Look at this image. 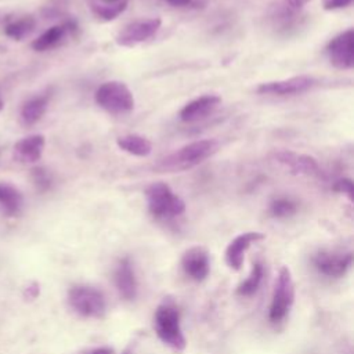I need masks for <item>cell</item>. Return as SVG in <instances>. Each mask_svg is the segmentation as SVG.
<instances>
[{"mask_svg": "<svg viewBox=\"0 0 354 354\" xmlns=\"http://www.w3.org/2000/svg\"><path fill=\"white\" fill-rule=\"evenodd\" d=\"M285 1H286V4H288L290 8L299 10V8H301L303 6H306L310 0H285Z\"/></svg>", "mask_w": 354, "mask_h": 354, "instance_id": "f546056e", "label": "cell"}, {"mask_svg": "<svg viewBox=\"0 0 354 354\" xmlns=\"http://www.w3.org/2000/svg\"><path fill=\"white\" fill-rule=\"evenodd\" d=\"M148 210L158 218H171L185 212L184 201L163 181L152 183L145 189Z\"/></svg>", "mask_w": 354, "mask_h": 354, "instance_id": "3957f363", "label": "cell"}, {"mask_svg": "<svg viewBox=\"0 0 354 354\" xmlns=\"http://www.w3.org/2000/svg\"><path fill=\"white\" fill-rule=\"evenodd\" d=\"M116 144L122 151H124L133 156H138V158H147L152 152L151 141L140 134L120 136V137H118Z\"/></svg>", "mask_w": 354, "mask_h": 354, "instance_id": "ffe728a7", "label": "cell"}, {"mask_svg": "<svg viewBox=\"0 0 354 354\" xmlns=\"http://www.w3.org/2000/svg\"><path fill=\"white\" fill-rule=\"evenodd\" d=\"M37 295H39V285L36 283V282H32V283H29L26 288H25V290H24V297L28 300H33V299H36L37 297Z\"/></svg>", "mask_w": 354, "mask_h": 354, "instance_id": "83f0119b", "label": "cell"}, {"mask_svg": "<svg viewBox=\"0 0 354 354\" xmlns=\"http://www.w3.org/2000/svg\"><path fill=\"white\" fill-rule=\"evenodd\" d=\"M1 108H3V101L0 100V111H1Z\"/></svg>", "mask_w": 354, "mask_h": 354, "instance_id": "836d02e7", "label": "cell"}, {"mask_svg": "<svg viewBox=\"0 0 354 354\" xmlns=\"http://www.w3.org/2000/svg\"><path fill=\"white\" fill-rule=\"evenodd\" d=\"M44 145L43 134L26 136L14 144V158L22 163H35L41 158Z\"/></svg>", "mask_w": 354, "mask_h": 354, "instance_id": "2e32d148", "label": "cell"}, {"mask_svg": "<svg viewBox=\"0 0 354 354\" xmlns=\"http://www.w3.org/2000/svg\"><path fill=\"white\" fill-rule=\"evenodd\" d=\"M162 26L160 18H147L130 22L115 37V41L120 47H136L140 43L147 41L158 33Z\"/></svg>", "mask_w": 354, "mask_h": 354, "instance_id": "ba28073f", "label": "cell"}, {"mask_svg": "<svg viewBox=\"0 0 354 354\" xmlns=\"http://www.w3.org/2000/svg\"><path fill=\"white\" fill-rule=\"evenodd\" d=\"M35 28L36 19L32 15H25L7 24L4 28V33L12 40H24L35 30Z\"/></svg>", "mask_w": 354, "mask_h": 354, "instance_id": "44dd1931", "label": "cell"}, {"mask_svg": "<svg viewBox=\"0 0 354 354\" xmlns=\"http://www.w3.org/2000/svg\"><path fill=\"white\" fill-rule=\"evenodd\" d=\"M297 212V205L289 198H277L270 203V214L275 218H286Z\"/></svg>", "mask_w": 354, "mask_h": 354, "instance_id": "cb8c5ba5", "label": "cell"}, {"mask_svg": "<svg viewBox=\"0 0 354 354\" xmlns=\"http://www.w3.org/2000/svg\"><path fill=\"white\" fill-rule=\"evenodd\" d=\"M184 272L194 281H203L210 272L209 253L203 246H192L187 249L181 257Z\"/></svg>", "mask_w": 354, "mask_h": 354, "instance_id": "7c38bea8", "label": "cell"}, {"mask_svg": "<svg viewBox=\"0 0 354 354\" xmlns=\"http://www.w3.org/2000/svg\"><path fill=\"white\" fill-rule=\"evenodd\" d=\"M30 178L35 184V187L37 188V191L40 192H46L51 188L53 185V178H51V174L50 171L43 167V166H37V167H33L30 170Z\"/></svg>", "mask_w": 354, "mask_h": 354, "instance_id": "d4e9b609", "label": "cell"}, {"mask_svg": "<svg viewBox=\"0 0 354 354\" xmlns=\"http://www.w3.org/2000/svg\"><path fill=\"white\" fill-rule=\"evenodd\" d=\"M332 189H333L335 192H337V194L346 195L350 201H353V198H354V195H353L354 191H353V181H351V178L343 177V178L336 180V181L333 183V185H332Z\"/></svg>", "mask_w": 354, "mask_h": 354, "instance_id": "484cf974", "label": "cell"}, {"mask_svg": "<svg viewBox=\"0 0 354 354\" xmlns=\"http://www.w3.org/2000/svg\"><path fill=\"white\" fill-rule=\"evenodd\" d=\"M317 84V80L313 76L299 75L292 76L282 80H272L260 83L256 87L259 94H268V95H295L301 94L311 90Z\"/></svg>", "mask_w": 354, "mask_h": 354, "instance_id": "9c48e42d", "label": "cell"}, {"mask_svg": "<svg viewBox=\"0 0 354 354\" xmlns=\"http://www.w3.org/2000/svg\"><path fill=\"white\" fill-rule=\"evenodd\" d=\"M293 301H295V282H293L290 270L286 266H283L279 268L275 279L270 310H268L270 321L271 322L282 321L289 314L293 306Z\"/></svg>", "mask_w": 354, "mask_h": 354, "instance_id": "8992f818", "label": "cell"}, {"mask_svg": "<svg viewBox=\"0 0 354 354\" xmlns=\"http://www.w3.org/2000/svg\"><path fill=\"white\" fill-rule=\"evenodd\" d=\"M95 104L111 115H123L134 109V95L129 86L119 80L102 83L94 93Z\"/></svg>", "mask_w": 354, "mask_h": 354, "instance_id": "277c9868", "label": "cell"}, {"mask_svg": "<svg viewBox=\"0 0 354 354\" xmlns=\"http://www.w3.org/2000/svg\"><path fill=\"white\" fill-rule=\"evenodd\" d=\"M266 236L257 231H248L235 236L225 249V263L230 268L238 271L241 270L245 259L246 250L256 242L263 241Z\"/></svg>", "mask_w": 354, "mask_h": 354, "instance_id": "4fadbf2b", "label": "cell"}, {"mask_svg": "<svg viewBox=\"0 0 354 354\" xmlns=\"http://www.w3.org/2000/svg\"><path fill=\"white\" fill-rule=\"evenodd\" d=\"M94 1H100V3H111V4H115V3H124L127 0H94Z\"/></svg>", "mask_w": 354, "mask_h": 354, "instance_id": "1f68e13d", "label": "cell"}, {"mask_svg": "<svg viewBox=\"0 0 354 354\" xmlns=\"http://www.w3.org/2000/svg\"><path fill=\"white\" fill-rule=\"evenodd\" d=\"M127 8V1L124 3H100V1H90V10L91 12L101 21H113L116 19L122 12H124Z\"/></svg>", "mask_w": 354, "mask_h": 354, "instance_id": "603a6c76", "label": "cell"}, {"mask_svg": "<svg viewBox=\"0 0 354 354\" xmlns=\"http://www.w3.org/2000/svg\"><path fill=\"white\" fill-rule=\"evenodd\" d=\"M221 104V97L216 94H205L187 102L178 112L183 122L192 123L209 116Z\"/></svg>", "mask_w": 354, "mask_h": 354, "instance_id": "5bb4252c", "label": "cell"}, {"mask_svg": "<svg viewBox=\"0 0 354 354\" xmlns=\"http://www.w3.org/2000/svg\"><path fill=\"white\" fill-rule=\"evenodd\" d=\"M353 3V0H322V7L326 11H335L348 7Z\"/></svg>", "mask_w": 354, "mask_h": 354, "instance_id": "4316f807", "label": "cell"}, {"mask_svg": "<svg viewBox=\"0 0 354 354\" xmlns=\"http://www.w3.org/2000/svg\"><path fill=\"white\" fill-rule=\"evenodd\" d=\"M76 29H77V26L73 21H68L61 25L50 26L39 37H36L30 46L35 51H47L50 48L57 47L68 33H73Z\"/></svg>", "mask_w": 354, "mask_h": 354, "instance_id": "e0dca14e", "label": "cell"}, {"mask_svg": "<svg viewBox=\"0 0 354 354\" xmlns=\"http://www.w3.org/2000/svg\"><path fill=\"white\" fill-rule=\"evenodd\" d=\"M218 148H220V142L214 138L191 141L183 145L181 148L176 149L174 152L169 153L167 156L162 158L158 162L156 169L165 173L184 171L212 158L218 151Z\"/></svg>", "mask_w": 354, "mask_h": 354, "instance_id": "6da1fadb", "label": "cell"}, {"mask_svg": "<svg viewBox=\"0 0 354 354\" xmlns=\"http://www.w3.org/2000/svg\"><path fill=\"white\" fill-rule=\"evenodd\" d=\"M48 101H50V94L48 93L35 95V97L29 98L28 101H25L22 108H21V120H22V123L26 124V126L36 124L43 118V115L46 113L47 106H48Z\"/></svg>", "mask_w": 354, "mask_h": 354, "instance_id": "d6986e66", "label": "cell"}, {"mask_svg": "<svg viewBox=\"0 0 354 354\" xmlns=\"http://www.w3.org/2000/svg\"><path fill=\"white\" fill-rule=\"evenodd\" d=\"M24 207V196L21 191L11 183L0 181V210L8 216L15 217Z\"/></svg>", "mask_w": 354, "mask_h": 354, "instance_id": "ac0fdd59", "label": "cell"}, {"mask_svg": "<svg viewBox=\"0 0 354 354\" xmlns=\"http://www.w3.org/2000/svg\"><path fill=\"white\" fill-rule=\"evenodd\" d=\"M153 328L158 337L170 348L176 351L185 348L187 340L180 325V314L173 301L165 300L158 306L153 315Z\"/></svg>", "mask_w": 354, "mask_h": 354, "instance_id": "7a4b0ae2", "label": "cell"}, {"mask_svg": "<svg viewBox=\"0 0 354 354\" xmlns=\"http://www.w3.org/2000/svg\"><path fill=\"white\" fill-rule=\"evenodd\" d=\"M313 263L319 274L329 278H340L351 267L353 253L321 250L314 256Z\"/></svg>", "mask_w": 354, "mask_h": 354, "instance_id": "30bf717a", "label": "cell"}, {"mask_svg": "<svg viewBox=\"0 0 354 354\" xmlns=\"http://www.w3.org/2000/svg\"><path fill=\"white\" fill-rule=\"evenodd\" d=\"M329 62L342 71H350L354 66V30L351 28L340 32L326 44Z\"/></svg>", "mask_w": 354, "mask_h": 354, "instance_id": "52a82bcc", "label": "cell"}, {"mask_svg": "<svg viewBox=\"0 0 354 354\" xmlns=\"http://www.w3.org/2000/svg\"><path fill=\"white\" fill-rule=\"evenodd\" d=\"M68 304L76 314L84 318H100L106 310L102 292L88 285L72 286L68 292Z\"/></svg>", "mask_w": 354, "mask_h": 354, "instance_id": "5b68a950", "label": "cell"}, {"mask_svg": "<svg viewBox=\"0 0 354 354\" xmlns=\"http://www.w3.org/2000/svg\"><path fill=\"white\" fill-rule=\"evenodd\" d=\"M123 354H133V353H131V351H129V350H126Z\"/></svg>", "mask_w": 354, "mask_h": 354, "instance_id": "d6a6232c", "label": "cell"}, {"mask_svg": "<svg viewBox=\"0 0 354 354\" xmlns=\"http://www.w3.org/2000/svg\"><path fill=\"white\" fill-rule=\"evenodd\" d=\"M274 160L293 176H313L318 173V162L314 156L295 151H278Z\"/></svg>", "mask_w": 354, "mask_h": 354, "instance_id": "8fae6325", "label": "cell"}, {"mask_svg": "<svg viewBox=\"0 0 354 354\" xmlns=\"http://www.w3.org/2000/svg\"><path fill=\"white\" fill-rule=\"evenodd\" d=\"M115 286L119 295L124 300H134L138 290V283L134 272V267L129 257H123L118 261L113 272Z\"/></svg>", "mask_w": 354, "mask_h": 354, "instance_id": "9a60e30c", "label": "cell"}, {"mask_svg": "<svg viewBox=\"0 0 354 354\" xmlns=\"http://www.w3.org/2000/svg\"><path fill=\"white\" fill-rule=\"evenodd\" d=\"M263 277H264L263 264L260 261H254L252 264V270H250V274L248 275V278L238 285L236 293L239 296H245V297L253 296L259 290V288L261 285V281H263Z\"/></svg>", "mask_w": 354, "mask_h": 354, "instance_id": "7402d4cb", "label": "cell"}, {"mask_svg": "<svg viewBox=\"0 0 354 354\" xmlns=\"http://www.w3.org/2000/svg\"><path fill=\"white\" fill-rule=\"evenodd\" d=\"M165 1H167L174 7H191V6L198 7L201 4L199 0H165Z\"/></svg>", "mask_w": 354, "mask_h": 354, "instance_id": "f1b7e54d", "label": "cell"}, {"mask_svg": "<svg viewBox=\"0 0 354 354\" xmlns=\"http://www.w3.org/2000/svg\"><path fill=\"white\" fill-rule=\"evenodd\" d=\"M84 354H113V350L109 347H97V348H91Z\"/></svg>", "mask_w": 354, "mask_h": 354, "instance_id": "4dcf8cb0", "label": "cell"}]
</instances>
